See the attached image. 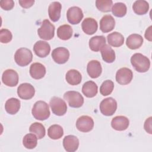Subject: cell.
<instances>
[{"instance_id": "44dd1931", "label": "cell", "mask_w": 152, "mask_h": 152, "mask_svg": "<svg viewBox=\"0 0 152 152\" xmlns=\"http://www.w3.org/2000/svg\"><path fill=\"white\" fill-rule=\"evenodd\" d=\"M62 5L59 2H52L48 8V14L50 19L53 22L58 21L61 17Z\"/></svg>"}, {"instance_id": "f35d334b", "label": "cell", "mask_w": 152, "mask_h": 152, "mask_svg": "<svg viewBox=\"0 0 152 152\" xmlns=\"http://www.w3.org/2000/svg\"><path fill=\"white\" fill-rule=\"evenodd\" d=\"M20 6L24 8L31 7L34 3V0H20L18 1Z\"/></svg>"}, {"instance_id": "8992f818", "label": "cell", "mask_w": 152, "mask_h": 152, "mask_svg": "<svg viewBox=\"0 0 152 152\" xmlns=\"http://www.w3.org/2000/svg\"><path fill=\"white\" fill-rule=\"evenodd\" d=\"M49 105L52 112L55 115L63 116L67 111V106L65 102L58 97H53L50 100Z\"/></svg>"}, {"instance_id": "4dcf8cb0", "label": "cell", "mask_w": 152, "mask_h": 152, "mask_svg": "<svg viewBox=\"0 0 152 152\" xmlns=\"http://www.w3.org/2000/svg\"><path fill=\"white\" fill-rule=\"evenodd\" d=\"M48 135L52 140H58L64 135L63 128L59 125H52L48 129Z\"/></svg>"}, {"instance_id": "83f0119b", "label": "cell", "mask_w": 152, "mask_h": 152, "mask_svg": "<svg viewBox=\"0 0 152 152\" xmlns=\"http://www.w3.org/2000/svg\"><path fill=\"white\" fill-rule=\"evenodd\" d=\"M103 60L107 63H112L115 60V53L108 45H105L100 50Z\"/></svg>"}, {"instance_id": "1f68e13d", "label": "cell", "mask_w": 152, "mask_h": 152, "mask_svg": "<svg viewBox=\"0 0 152 152\" xmlns=\"http://www.w3.org/2000/svg\"><path fill=\"white\" fill-rule=\"evenodd\" d=\"M29 131L36 134L38 139L43 138L46 134L45 126L43 124L39 122H34L32 124L29 128Z\"/></svg>"}, {"instance_id": "5bb4252c", "label": "cell", "mask_w": 152, "mask_h": 152, "mask_svg": "<svg viewBox=\"0 0 152 152\" xmlns=\"http://www.w3.org/2000/svg\"><path fill=\"white\" fill-rule=\"evenodd\" d=\"M33 50L37 56L40 58H45L49 54L50 46L48 42L43 40H39L34 45Z\"/></svg>"}, {"instance_id": "ac0fdd59", "label": "cell", "mask_w": 152, "mask_h": 152, "mask_svg": "<svg viewBox=\"0 0 152 152\" xmlns=\"http://www.w3.org/2000/svg\"><path fill=\"white\" fill-rule=\"evenodd\" d=\"M29 72L30 76L33 78L39 80L44 77L46 71V68L43 64L39 62H35L31 65Z\"/></svg>"}, {"instance_id": "2e32d148", "label": "cell", "mask_w": 152, "mask_h": 152, "mask_svg": "<svg viewBox=\"0 0 152 152\" xmlns=\"http://www.w3.org/2000/svg\"><path fill=\"white\" fill-rule=\"evenodd\" d=\"M83 31L88 35L93 34L96 32L98 24L96 20L93 18H86L81 24Z\"/></svg>"}, {"instance_id": "74e56055", "label": "cell", "mask_w": 152, "mask_h": 152, "mask_svg": "<svg viewBox=\"0 0 152 152\" xmlns=\"http://www.w3.org/2000/svg\"><path fill=\"white\" fill-rule=\"evenodd\" d=\"M1 7L6 11L11 10L14 7V2L12 0H3L0 1Z\"/></svg>"}, {"instance_id": "9a60e30c", "label": "cell", "mask_w": 152, "mask_h": 152, "mask_svg": "<svg viewBox=\"0 0 152 152\" xmlns=\"http://www.w3.org/2000/svg\"><path fill=\"white\" fill-rule=\"evenodd\" d=\"M63 146L66 151L74 152L78 148L79 140L78 138L74 135H66L63 140Z\"/></svg>"}, {"instance_id": "e575fe53", "label": "cell", "mask_w": 152, "mask_h": 152, "mask_svg": "<svg viewBox=\"0 0 152 152\" xmlns=\"http://www.w3.org/2000/svg\"><path fill=\"white\" fill-rule=\"evenodd\" d=\"M114 88V84L112 80H107L103 82L100 87V93L102 96H106L110 94Z\"/></svg>"}, {"instance_id": "30bf717a", "label": "cell", "mask_w": 152, "mask_h": 152, "mask_svg": "<svg viewBox=\"0 0 152 152\" xmlns=\"http://www.w3.org/2000/svg\"><path fill=\"white\" fill-rule=\"evenodd\" d=\"M17 94L20 99L29 100L34 96L35 89L30 83H22L17 88Z\"/></svg>"}, {"instance_id": "484cf974", "label": "cell", "mask_w": 152, "mask_h": 152, "mask_svg": "<svg viewBox=\"0 0 152 152\" xmlns=\"http://www.w3.org/2000/svg\"><path fill=\"white\" fill-rule=\"evenodd\" d=\"M65 79L66 82L72 86H75L79 84L82 80V76L81 73L76 69L69 70L65 75Z\"/></svg>"}, {"instance_id": "9c48e42d", "label": "cell", "mask_w": 152, "mask_h": 152, "mask_svg": "<svg viewBox=\"0 0 152 152\" xmlns=\"http://www.w3.org/2000/svg\"><path fill=\"white\" fill-rule=\"evenodd\" d=\"M52 57L56 63L64 64L69 59V52L65 48L58 47L52 50Z\"/></svg>"}, {"instance_id": "e0dca14e", "label": "cell", "mask_w": 152, "mask_h": 152, "mask_svg": "<svg viewBox=\"0 0 152 152\" xmlns=\"http://www.w3.org/2000/svg\"><path fill=\"white\" fill-rule=\"evenodd\" d=\"M87 71L91 78H98L101 75L102 71L100 62L97 60L90 61L87 64Z\"/></svg>"}, {"instance_id": "4fadbf2b", "label": "cell", "mask_w": 152, "mask_h": 152, "mask_svg": "<svg viewBox=\"0 0 152 152\" xmlns=\"http://www.w3.org/2000/svg\"><path fill=\"white\" fill-rule=\"evenodd\" d=\"M84 17L82 10L78 7H70L66 12V18L71 24H78Z\"/></svg>"}, {"instance_id": "ba28073f", "label": "cell", "mask_w": 152, "mask_h": 152, "mask_svg": "<svg viewBox=\"0 0 152 152\" xmlns=\"http://www.w3.org/2000/svg\"><path fill=\"white\" fill-rule=\"evenodd\" d=\"M75 125L77 129L80 131L87 132L93 129L94 127V121L90 116L83 115L78 118Z\"/></svg>"}, {"instance_id": "d6a6232c", "label": "cell", "mask_w": 152, "mask_h": 152, "mask_svg": "<svg viewBox=\"0 0 152 152\" xmlns=\"http://www.w3.org/2000/svg\"><path fill=\"white\" fill-rule=\"evenodd\" d=\"M37 139L34 134H27L23 139V144L27 149H33L37 144Z\"/></svg>"}, {"instance_id": "5b68a950", "label": "cell", "mask_w": 152, "mask_h": 152, "mask_svg": "<svg viewBox=\"0 0 152 152\" xmlns=\"http://www.w3.org/2000/svg\"><path fill=\"white\" fill-rule=\"evenodd\" d=\"M64 99L71 107L78 108L81 107L84 103L83 96L79 92L75 91H66L64 94Z\"/></svg>"}, {"instance_id": "ab89813d", "label": "cell", "mask_w": 152, "mask_h": 152, "mask_svg": "<svg viewBox=\"0 0 152 152\" xmlns=\"http://www.w3.org/2000/svg\"><path fill=\"white\" fill-rule=\"evenodd\" d=\"M151 117H149L148 118H147L145 122H144V129L145 130V131L148 133H149L150 134H152V132H151Z\"/></svg>"}, {"instance_id": "cb8c5ba5", "label": "cell", "mask_w": 152, "mask_h": 152, "mask_svg": "<svg viewBox=\"0 0 152 152\" xmlns=\"http://www.w3.org/2000/svg\"><path fill=\"white\" fill-rule=\"evenodd\" d=\"M106 45V39L103 36H95L89 40V48L94 52H99Z\"/></svg>"}, {"instance_id": "f546056e", "label": "cell", "mask_w": 152, "mask_h": 152, "mask_svg": "<svg viewBox=\"0 0 152 152\" xmlns=\"http://www.w3.org/2000/svg\"><path fill=\"white\" fill-rule=\"evenodd\" d=\"M134 12L138 15H144L147 13L149 9L148 3L144 0L136 1L132 5Z\"/></svg>"}, {"instance_id": "60d3db41", "label": "cell", "mask_w": 152, "mask_h": 152, "mask_svg": "<svg viewBox=\"0 0 152 152\" xmlns=\"http://www.w3.org/2000/svg\"><path fill=\"white\" fill-rule=\"evenodd\" d=\"M151 28H152V26H150L145 31V38L149 40L150 42H151L152 40V34H151Z\"/></svg>"}, {"instance_id": "6da1fadb", "label": "cell", "mask_w": 152, "mask_h": 152, "mask_svg": "<svg viewBox=\"0 0 152 152\" xmlns=\"http://www.w3.org/2000/svg\"><path fill=\"white\" fill-rule=\"evenodd\" d=\"M131 63L135 69L138 72H145L150 67L149 59L140 53H136L131 56Z\"/></svg>"}, {"instance_id": "ffe728a7", "label": "cell", "mask_w": 152, "mask_h": 152, "mask_svg": "<svg viewBox=\"0 0 152 152\" xmlns=\"http://www.w3.org/2000/svg\"><path fill=\"white\" fill-rule=\"evenodd\" d=\"M115 20L111 15H104L100 21V29L103 33L111 31L115 27Z\"/></svg>"}, {"instance_id": "f1b7e54d", "label": "cell", "mask_w": 152, "mask_h": 152, "mask_svg": "<svg viewBox=\"0 0 152 152\" xmlns=\"http://www.w3.org/2000/svg\"><path fill=\"white\" fill-rule=\"evenodd\" d=\"M72 28L68 24H64L59 26L57 29L58 37L63 40L69 39L72 36Z\"/></svg>"}, {"instance_id": "3957f363", "label": "cell", "mask_w": 152, "mask_h": 152, "mask_svg": "<svg viewBox=\"0 0 152 152\" xmlns=\"http://www.w3.org/2000/svg\"><path fill=\"white\" fill-rule=\"evenodd\" d=\"M33 59V54L31 50L26 48L18 49L15 53L14 60L16 64L20 66L28 65Z\"/></svg>"}, {"instance_id": "277c9868", "label": "cell", "mask_w": 152, "mask_h": 152, "mask_svg": "<svg viewBox=\"0 0 152 152\" xmlns=\"http://www.w3.org/2000/svg\"><path fill=\"white\" fill-rule=\"evenodd\" d=\"M39 37L43 40H49L54 37L55 26L48 19L44 20L37 30Z\"/></svg>"}, {"instance_id": "7402d4cb", "label": "cell", "mask_w": 152, "mask_h": 152, "mask_svg": "<svg viewBox=\"0 0 152 152\" xmlns=\"http://www.w3.org/2000/svg\"><path fill=\"white\" fill-rule=\"evenodd\" d=\"M143 41V38L141 35L138 34H132L127 37L126 45L130 49H137L141 46Z\"/></svg>"}, {"instance_id": "603a6c76", "label": "cell", "mask_w": 152, "mask_h": 152, "mask_svg": "<svg viewBox=\"0 0 152 152\" xmlns=\"http://www.w3.org/2000/svg\"><path fill=\"white\" fill-rule=\"evenodd\" d=\"M98 91V87L97 84L93 81H88L86 82L82 87V92L83 94L88 98L94 97Z\"/></svg>"}, {"instance_id": "d4e9b609", "label": "cell", "mask_w": 152, "mask_h": 152, "mask_svg": "<svg viewBox=\"0 0 152 152\" xmlns=\"http://www.w3.org/2000/svg\"><path fill=\"white\" fill-rule=\"evenodd\" d=\"M20 108V101L17 98H10L8 99L5 104L6 112L10 115L16 114Z\"/></svg>"}, {"instance_id": "8d00e7d4", "label": "cell", "mask_w": 152, "mask_h": 152, "mask_svg": "<svg viewBox=\"0 0 152 152\" xmlns=\"http://www.w3.org/2000/svg\"><path fill=\"white\" fill-rule=\"evenodd\" d=\"M12 35L11 32L6 28H2L0 30V42L2 43H7L11 41Z\"/></svg>"}, {"instance_id": "4316f807", "label": "cell", "mask_w": 152, "mask_h": 152, "mask_svg": "<svg viewBox=\"0 0 152 152\" xmlns=\"http://www.w3.org/2000/svg\"><path fill=\"white\" fill-rule=\"evenodd\" d=\"M109 45L113 47L121 46L124 43V37L122 34L119 32L114 31L110 33L107 36Z\"/></svg>"}, {"instance_id": "8fae6325", "label": "cell", "mask_w": 152, "mask_h": 152, "mask_svg": "<svg viewBox=\"0 0 152 152\" xmlns=\"http://www.w3.org/2000/svg\"><path fill=\"white\" fill-rule=\"evenodd\" d=\"M132 71L126 67L120 68L116 74V81L121 85L128 84L132 81Z\"/></svg>"}, {"instance_id": "52a82bcc", "label": "cell", "mask_w": 152, "mask_h": 152, "mask_svg": "<svg viewBox=\"0 0 152 152\" xmlns=\"http://www.w3.org/2000/svg\"><path fill=\"white\" fill-rule=\"evenodd\" d=\"M117 109V102L112 97H107L103 99L100 104V110L104 116L113 115Z\"/></svg>"}, {"instance_id": "836d02e7", "label": "cell", "mask_w": 152, "mask_h": 152, "mask_svg": "<svg viewBox=\"0 0 152 152\" xmlns=\"http://www.w3.org/2000/svg\"><path fill=\"white\" fill-rule=\"evenodd\" d=\"M113 14L117 17H123L126 14L127 8L125 4L122 2H116L111 9Z\"/></svg>"}, {"instance_id": "d590c367", "label": "cell", "mask_w": 152, "mask_h": 152, "mask_svg": "<svg viewBox=\"0 0 152 152\" xmlns=\"http://www.w3.org/2000/svg\"><path fill=\"white\" fill-rule=\"evenodd\" d=\"M113 4L112 0H97L96 1V6L97 8L104 12L111 11V7Z\"/></svg>"}, {"instance_id": "7a4b0ae2", "label": "cell", "mask_w": 152, "mask_h": 152, "mask_svg": "<svg viewBox=\"0 0 152 152\" xmlns=\"http://www.w3.org/2000/svg\"><path fill=\"white\" fill-rule=\"evenodd\" d=\"M31 113L33 117L39 121H45L50 116V110L48 104L44 101L36 102L32 108Z\"/></svg>"}, {"instance_id": "d6986e66", "label": "cell", "mask_w": 152, "mask_h": 152, "mask_svg": "<svg viewBox=\"0 0 152 152\" xmlns=\"http://www.w3.org/2000/svg\"><path fill=\"white\" fill-rule=\"evenodd\" d=\"M129 125V119L124 116H115L111 121L112 127L116 131H124L128 128Z\"/></svg>"}, {"instance_id": "7c38bea8", "label": "cell", "mask_w": 152, "mask_h": 152, "mask_svg": "<svg viewBox=\"0 0 152 152\" xmlns=\"http://www.w3.org/2000/svg\"><path fill=\"white\" fill-rule=\"evenodd\" d=\"M2 81L5 86L15 87L18 83V75L14 69H7L2 74Z\"/></svg>"}]
</instances>
